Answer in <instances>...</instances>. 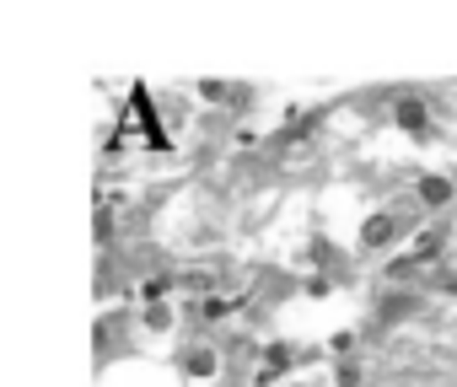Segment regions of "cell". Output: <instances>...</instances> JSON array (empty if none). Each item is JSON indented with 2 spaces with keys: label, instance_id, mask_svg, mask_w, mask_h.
Listing matches in <instances>:
<instances>
[{
  "label": "cell",
  "instance_id": "1",
  "mask_svg": "<svg viewBox=\"0 0 457 387\" xmlns=\"http://www.w3.org/2000/svg\"><path fill=\"white\" fill-rule=\"evenodd\" d=\"M414 205H420L425 216H446V210L457 205V177H452V172H425V177L414 183Z\"/></svg>",
  "mask_w": 457,
  "mask_h": 387
},
{
  "label": "cell",
  "instance_id": "2",
  "mask_svg": "<svg viewBox=\"0 0 457 387\" xmlns=\"http://www.w3.org/2000/svg\"><path fill=\"white\" fill-rule=\"evenodd\" d=\"M393 124H398L403 135L425 140V135H430V103H425L420 92H403V97H393Z\"/></svg>",
  "mask_w": 457,
  "mask_h": 387
},
{
  "label": "cell",
  "instance_id": "3",
  "mask_svg": "<svg viewBox=\"0 0 457 387\" xmlns=\"http://www.w3.org/2000/svg\"><path fill=\"white\" fill-rule=\"evenodd\" d=\"M296 366V355L286 344H259V366H253V387H275L286 371Z\"/></svg>",
  "mask_w": 457,
  "mask_h": 387
},
{
  "label": "cell",
  "instance_id": "4",
  "mask_svg": "<svg viewBox=\"0 0 457 387\" xmlns=\"http://www.w3.org/2000/svg\"><path fill=\"white\" fill-rule=\"evenodd\" d=\"M183 376H188V382L220 376V350H215V344H188V350H183Z\"/></svg>",
  "mask_w": 457,
  "mask_h": 387
},
{
  "label": "cell",
  "instance_id": "5",
  "mask_svg": "<svg viewBox=\"0 0 457 387\" xmlns=\"http://www.w3.org/2000/svg\"><path fill=\"white\" fill-rule=\"evenodd\" d=\"M140 323H145V333H172L178 328V307L172 301H145Z\"/></svg>",
  "mask_w": 457,
  "mask_h": 387
},
{
  "label": "cell",
  "instance_id": "6",
  "mask_svg": "<svg viewBox=\"0 0 457 387\" xmlns=\"http://www.w3.org/2000/svg\"><path fill=\"white\" fill-rule=\"evenodd\" d=\"M226 312H232V301H226V296H199V307H194L199 323H220Z\"/></svg>",
  "mask_w": 457,
  "mask_h": 387
},
{
  "label": "cell",
  "instance_id": "7",
  "mask_svg": "<svg viewBox=\"0 0 457 387\" xmlns=\"http://www.w3.org/2000/svg\"><path fill=\"white\" fill-rule=\"evenodd\" d=\"M361 382H366L361 360H339V366H334V387H361Z\"/></svg>",
  "mask_w": 457,
  "mask_h": 387
},
{
  "label": "cell",
  "instance_id": "8",
  "mask_svg": "<svg viewBox=\"0 0 457 387\" xmlns=\"http://www.w3.org/2000/svg\"><path fill=\"white\" fill-rule=\"evenodd\" d=\"M355 339H361L355 328H339V333H328V350H334L339 360H350V350H355Z\"/></svg>",
  "mask_w": 457,
  "mask_h": 387
},
{
  "label": "cell",
  "instance_id": "9",
  "mask_svg": "<svg viewBox=\"0 0 457 387\" xmlns=\"http://www.w3.org/2000/svg\"><path fill=\"white\" fill-rule=\"evenodd\" d=\"M286 387H307V382H286Z\"/></svg>",
  "mask_w": 457,
  "mask_h": 387
}]
</instances>
